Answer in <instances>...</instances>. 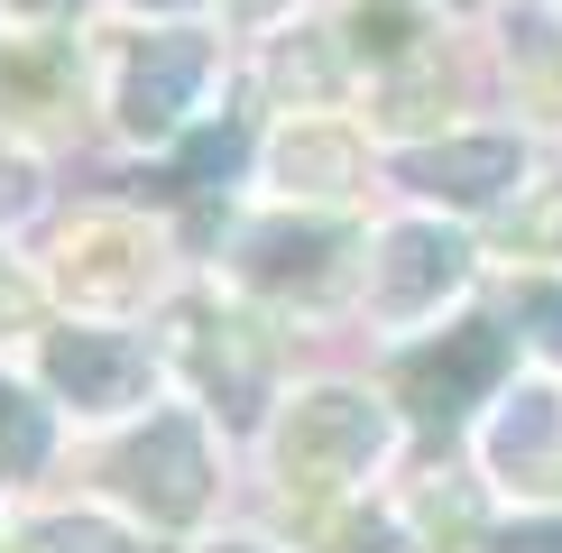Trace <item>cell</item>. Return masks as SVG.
Returning a JSON list of instances; mask_svg holds the SVG:
<instances>
[{"instance_id": "obj_1", "label": "cell", "mask_w": 562, "mask_h": 553, "mask_svg": "<svg viewBox=\"0 0 562 553\" xmlns=\"http://www.w3.org/2000/svg\"><path fill=\"white\" fill-rule=\"evenodd\" d=\"M498 369H507V332H498V323H461V332H442L434 351H406V360H396V397L425 415V425L452 433L461 415L498 387Z\"/></svg>"}, {"instance_id": "obj_2", "label": "cell", "mask_w": 562, "mask_h": 553, "mask_svg": "<svg viewBox=\"0 0 562 553\" xmlns=\"http://www.w3.org/2000/svg\"><path fill=\"white\" fill-rule=\"evenodd\" d=\"M387 443V425L369 415L360 397H304L295 406V425H286V479H304V489H323V479H350V471H369Z\"/></svg>"}, {"instance_id": "obj_3", "label": "cell", "mask_w": 562, "mask_h": 553, "mask_svg": "<svg viewBox=\"0 0 562 553\" xmlns=\"http://www.w3.org/2000/svg\"><path fill=\"white\" fill-rule=\"evenodd\" d=\"M121 489L148 507V517L184 526L203 507V433L184 425V415H167V425H148L138 443L121 452Z\"/></svg>"}, {"instance_id": "obj_4", "label": "cell", "mask_w": 562, "mask_h": 553, "mask_svg": "<svg viewBox=\"0 0 562 553\" xmlns=\"http://www.w3.org/2000/svg\"><path fill=\"white\" fill-rule=\"evenodd\" d=\"M461 268H471V249H461L452 230H434V222L387 230V259H379V314H425L442 286H461Z\"/></svg>"}, {"instance_id": "obj_5", "label": "cell", "mask_w": 562, "mask_h": 553, "mask_svg": "<svg viewBox=\"0 0 562 553\" xmlns=\"http://www.w3.org/2000/svg\"><path fill=\"white\" fill-rule=\"evenodd\" d=\"M203 83V37H148L130 56V83H121V121L130 129H176L184 102Z\"/></svg>"}, {"instance_id": "obj_6", "label": "cell", "mask_w": 562, "mask_h": 553, "mask_svg": "<svg viewBox=\"0 0 562 553\" xmlns=\"http://www.w3.org/2000/svg\"><path fill=\"white\" fill-rule=\"evenodd\" d=\"M341 249L350 240L323 230V222H277V230H249V276H259L268 295H323Z\"/></svg>"}, {"instance_id": "obj_7", "label": "cell", "mask_w": 562, "mask_h": 553, "mask_svg": "<svg viewBox=\"0 0 562 553\" xmlns=\"http://www.w3.org/2000/svg\"><path fill=\"white\" fill-rule=\"evenodd\" d=\"M488 461H498L507 479H526V489H562V397L526 387V397L498 415V433H488Z\"/></svg>"}, {"instance_id": "obj_8", "label": "cell", "mask_w": 562, "mask_h": 553, "mask_svg": "<svg viewBox=\"0 0 562 553\" xmlns=\"http://www.w3.org/2000/svg\"><path fill=\"white\" fill-rule=\"evenodd\" d=\"M406 184L452 194V203H488V194L517 184V138H452V148H425V157H406Z\"/></svg>"}, {"instance_id": "obj_9", "label": "cell", "mask_w": 562, "mask_h": 553, "mask_svg": "<svg viewBox=\"0 0 562 553\" xmlns=\"http://www.w3.org/2000/svg\"><path fill=\"white\" fill-rule=\"evenodd\" d=\"M138 379H148V360H138L130 341H111V332H65L56 341V387L75 406H121Z\"/></svg>"}, {"instance_id": "obj_10", "label": "cell", "mask_w": 562, "mask_h": 553, "mask_svg": "<svg viewBox=\"0 0 562 553\" xmlns=\"http://www.w3.org/2000/svg\"><path fill=\"white\" fill-rule=\"evenodd\" d=\"M184 332H194L184 351L203 360V379L222 387V406L249 415V397H259V341H249L240 323H213V314H184Z\"/></svg>"}, {"instance_id": "obj_11", "label": "cell", "mask_w": 562, "mask_h": 553, "mask_svg": "<svg viewBox=\"0 0 562 553\" xmlns=\"http://www.w3.org/2000/svg\"><path fill=\"white\" fill-rule=\"evenodd\" d=\"M507 56H517L526 102H535V111H562V19L517 10V29H507Z\"/></svg>"}, {"instance_id": "obj_12", "label": "cell", "mask_w": 562, "mask_h": 553, "mask_svg": "<svg viewBox=\"0 0 562 553\" xmlns=\"http://www.w3.org/2000/svg\"><path fill=\"white\" fill-rule=\"evenodd\" d=\"M37 461H46V415L19 397V387H0V479L37 471Z\"/></svg>"}, {"instance_id": "obj_13", "label": "cell", "mask_w": 562, "mask_h": 553, "mask_svg": "<svg viewBox=\"0 0 562 553\" xmlns=\"http://www.w3.org/2000/svg\"><path fill=\"white\" fill-rule=\"evenodd\" d=\"M350 46H360V56H406V46H415V10L360 0V10H350Z\"/></svg>"}, {"instance_id": "obj_14", "label": "cell", "mask_w": 562, "mask_h": 553, "mask_svg": "<svg viewBox=\"0 0 562 553\" xmlns=\"http://www.w3.org/2000/svg\"><path fill=\"white\" fill-rule=\"evenodd\" d=\"M286 176H323V184H350L360 176V148H350V138H286Z\"/></svg>"}, {"instance_id": "obj_15", "label": "cell", "mask_w": 562, "mask_h": 553, "mask_svg": "<svg viewBox=\"0 0 562 553\" xmlns=\"http://www.w3.org/2000/svg\"><path fill=\"white\" fill-rule=\"evenodd\" d=\"M517 323H526V332H535V341H544V351L562 360V286H553V276L517 286Z\"/></svg>"}, {"instance_id": "obj_16", "label": "cell", "mask_w": 562, "mask_h": 553, "mask_svg": "<svg viewBox=\"0 0 562 553\" xmlns=\"http://www.w3.org/2000/svg\"><path fill=\"white\" fill-rule=\"evenodd\" d=\"M46 553H130L121 535H111V526L102 517H65V526H46V535H37Z\"/></svg>"}, {"instance_id": "obj_17", "label": "cell", "mask_w": 562, "mask_h": 553, "mask_svg": "<svg viewBox=\"0 0 562 553\" xmlns=\"http://www.w3.org/2000/svg\"><path fill=\"white\" fill-rule=\"evenodd\" d=\"M480 553H562V526H517V535H488Z\"/></svg>"}, {"instance_id": "obj_18", "label": "cell", "mask_w": 562, "mask_h": 553, "mask_svg": "<svg viewBox=\"0 0 562 553\" xmlns=\"http://www.w3.org/2000/svg\"><path fill=\"white\" fill-rule=\"evenodd\" d=\"M341 553H406V535H396V526H341Z\"/></svg>"}, {"instance_id": "obj_19", "label": "cell", "mask_w": 562, "mask_h": 553, "mask_svg": "<svg viewBox=\"0 0 562 553\" xmlns=\"http://www.w3.org/2000/svg\"><path fill=\"white\" fill-rule=\"evenodd\" d=\"M19 203H29V167H19V157H0V213H19Z\"/></svg>"}, {"instance_id": "obj_20", "label": "cell", "mask_w": 562, "mask_h": 553, "mask_svg": "<svg viewBox=\"0 0 562 553\" xmlns=\"http://www.w3.org/2000/svg\"><path fill=\"white\" fill-rule=\"evenodd\" d=\"M19 314H29V286H19L10 268H0V323H19Z\"/></svg>"}, {"instance_id": "obj_21", "label": "cell", "mask_w": 562, "mask_h": 553, "mask_svg": "<svg viewBox=\"0 0 562 553\" xmlns=\"http://www.w3.org/2000/svg\"><path fill=\"white\" fill-rule=\"evenodd\" d=\"M231 10H240V19H259V10H277V0H231Z\"/></svg>"}, {"instance_id": "obj_22", "label": "cell", "mask_w": 562, "mask_h": 553, "mask_svg": "<svg viewBox=\"0 0 562 553\" xmlns=\"http://www.w3.org/2000/svg\"><path fill=\"white\" fill-rule=\"evenodd\" d=\"M19 10H56V0H19Z\"/></svg>"}, {"instance_id": "obj_23", "label": "cell", "mask_w": 562, "mask_h": 553, "mask_svg": "<svg viewBox=\"0 0 562 553\" xmlns=\"http://www.w3.org/2000/svg\"><path fill=\"white\" fill-rule=\"evenodd\" d=\"M222 553H249V544H222Z\"/></svg>"}]
</instances>
